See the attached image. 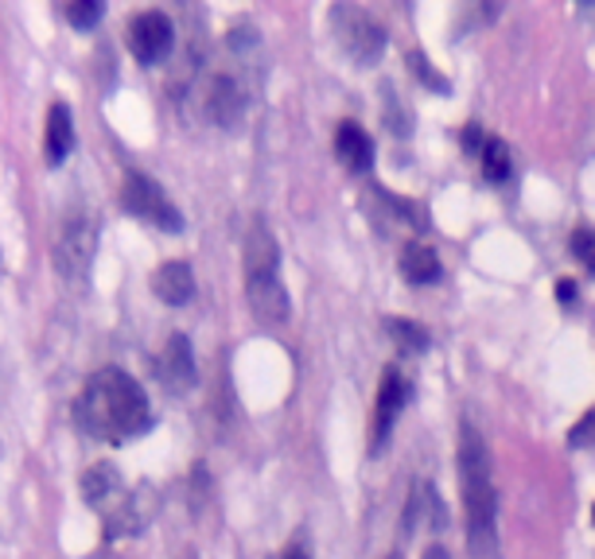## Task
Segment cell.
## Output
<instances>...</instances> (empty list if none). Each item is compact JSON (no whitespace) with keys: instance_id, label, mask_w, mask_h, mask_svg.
<instances>
[{"instance_id":"1","label":"cell","mask_w":595,"mask_h":559,"mask_svg":"<svg viewBox=\"0 0 595 559\" xmlns=\"http://www.w3.org/2000/svg\"><path fill=\"white\" fill-rule=\"evenodd\" d=\"M75 424L94 439L129 443L152 428V404L141 381L125 370H98L75 401Z\"/></svg>"},{"instance_id":"2","label":"cell","mask_w":595,"mask_h":559,"mask_svg":"<svg viewBox=\"0 0 595 559\" xmlns=\"http://www.w3.org/2000/svg\"><path fill=\"white\" fill-rule=\"evenodd\" d=\"M459 478H463V505H467V544L475 559L498 556V502L490 482V451L475 428L459 431Z\"/></svg>"},{"instance_id":"3","label":"cell","mask_w":595,"mask_h":559,"mask_svg":"<svg viewBox=\"0 0 595 559\" xmlns=\"http://www.w3.org/2000/svg\"><path fill=\"white\" fill-rule=\"evenodd\" d=\"M246 299L257 319L269 327L289 322L292 299L281 280V253H277V238L261 222L246 238Z\"/></svg>"},{"instance_id":"4","label":"cell","mask_w":595,"mask_h":559,"mask_svg":"<svg viewBox=\"0 0 595 559\" xmlns=\"http://www.w3.org/2000/svg\"><path fill=\"white\" fill-rule=\"evenodd\" d=\"M94 249H98V222L94 215H75L66 218V226L58 230L55 249H51V264H55L63 284H86L94 268Z\"/></svg>"},{"instance_id":"5","label":"cell","mask_w":595,"mask_h":559,"mask_svg":"<svg viewBox=\"0 0 595 559\" xmlns=\"http://www.w3.org/2000/svg\"><path fill=\"white\" fill-rule=\"evenodd\" d=\"M121 206L129 210L132 218H141V222L156 226V230L183 233V215L175 210V202L164 195V187H160L152 175H144V172H129V175H125Z\"/></svg>"},{"instance_id":"6","label":"cell","mask_w":595,"mask_h":559,"mask_svg":"<svg viewBox=\"0 0 595 559\" xmlns=\"http://www.w3.org/2000/svg\"><path fill=\"white\" fill-rule=\"evenodd\" d=\"M331 28H335V40L339 47L355 58L358 66H374L386 51V32L370 12L355 9V4H335L331 9Z\"/></svg>"},{"instance_id":"7","label":"cell","mask_w":595,"mask_h":559,"mask_svg":"<svg viewBox=\"0 0 595 559\" xmlns=\"http://www.w3.org/2000/svg\"><path fill=\"white\" fill-rule=\"evenodd\" d=\"M175 47V24L160 9L137 12L129 20V51L141 58L144 66H156L172 55Z\"/></svg>"},{"instance_id":"8","label":"cell","mask_w":595,"mask_h":559,"mask_svg":"<svg viewBox=\"0 0 595 559\" xmlns=\"http://www.w3.org/2000/svg\"><path fill=\"white\" fill-rule=\"evenodd\" d=\"M156 377L172 396H183V393H191V388H195L198 365H195V350H191L187 335L167 338V346L160 350V358H156Z\"/></svg>"},{"instance_id":"9","label":"cell","mask_w":595,"mask_h":559,"mask_svg":"<svg viewBox=\"0 0 595 559\" xmlns=\"http://www.w3.org/2000/svg\"><path fill=\"white\" fill-rule=\"evenodd\" d=\"M405 396H409L405 377L397 373V365H389V370L381 373L378 408H374V451H381V447H386V439H389V431H393L397 416H401V408H405Z\"/></svg>"},{"instance_id":"10","label":"cell","mask_w":595,"mask_h":559,"mask_svg":"<svg viewBox=\"0 0 595 559\" xmlns=\"http://www.w3.org/2000/svg\"><path fill=\"white\" fill-rule=\"evenodd\" d=\"M207 117L218 124V129H234L246 113V86L238 83L234 75H215L207 86Z\"/></svg>"},{"instance_id":"11","label":"cell","mask_w":595,"mask_h":559,"mask_svg":"<svg viewBox=\"0 0 595 559\" xmlns=\"http://www.w3.org/2000/svg\"><path fill=\"white\" fill-rule=\"evenodd\" d=\"M121 494H125V482L113 462H98V467H90L83 474V497L90 509L98 513L113 509V505H121Z\"/></svg>"},{"instance_id":"12","label":"cell","mask_w":595,"mask_h":559,"mask_svg":"<svg viewBox=\"0 0 595 559\" xmlns=\"http://www.w3.org/2000/svg\"><path fill=\"white\" fill-rule=\"evenodd\" d=\"M152 292H156V299H164L167 307L191 304V296H195V272H191V264L187 261L160 264L156 276H152Z\"/></svg>"},{"instance_id":"13","label":"cell","mask_w":595,"mask_h":559,"mask_svg":"<svg viewBox=\"0 0 595 559\" xmlns=\"http://www.w3.org/2000/svg\"><path fill=\"white\" fill-rule=\"evenodd\" d=\"M43 149H47V164L58 167L66 164V156L75 152V117L66 101H55L47 109V136H43Z\"/></svg>"},{"instance_id":"14","label":"cell","mask_w":595,"mask_h":559,"mask_svg":"<svg viewBox=\"0 0 595 559\" xmlns=\"http://www.w3.org/2000/svg\"><path fill=\"white\" fill-rule=\"evenodd\" d=\"M335 156L343 160V167L355 175L370 172L374 164V140L366 136V129H358L355 121H343L335 129Z\"/></svg>"},{"instance_id":"15","label":"cell","mask_w":595,"mask_h":559,"mask_svg":"<svg viewBox=\"0 0 595 559\" xmlns=\"http://www.w3.org/2000/svg\"><path fill=\"white\" fill-rule=\"evenodd\" d=\"M401 272H405L409 284H436L444 264H440L436 249L424 245V241H413V245L401 249Z\"/></svg>"},{"instance_id":"16","label":"cell","mask_w":595,"mask_h":559,"mask_svg":"<svg viewBox=\"0 0 595 559\" xmlns=\"http://www.w3.org/2000/svg\"><path fill=\"white\" fill-rule=\"evenodd\" d=\"M386 330L393 335V342L405 350V354H424L432 346V335L413 319H386Z\"/></svg>"},{"instance_id":"17","label":"cell","mask_w":595,"mask_h":559,"mask_svg":"<svg viewBox=\"0 0 595 559\" xmlns=\"http://www.w3.org/2000/svg\"><path fill=\"white\" fill-rule=\"evenodd\" d=\"M479 156H483V175H487L490 183H506L513 175V160H510V149H506L502 140H483V149H479Z\"/></svg>"},{"instance_id":"18","label":"cell","mask_w":595,"mask_h":559,"mask_svg":"<svg viewBox=\"0 0 595 559\" xmlns=\"http://www.w3.org/2000/svg\"><path fill=\"white\" fill-rule=\"evenodd\" d=\"M101 17H106V4H101V0H75V4H66V20H71V28H78V32H90Z\"/></svg>"},{"instance_id":"19","label":"cell","mask_w":595,"mask_h":559,"mask_svg":"<svg viewBox=\"0 0 595 559\" xmlns=\"http://www.w3.org/2000/svg\"><path fill=\"white\" fill-rule=\"evenodd\" d=\"M572 256H576V261L595 276V230H576V233H572Z\"/></svg>"},{"instance_id":"20","label":"cell","mask_w":595,"mask_h":559,"mask_svg":"<svg viewBox=\"0 0 595 559\" xmlns=\"http://www.w3.org/2000/svg\"><path fill=\"white\" fill-rule=\"evenodd\" d=\"M409 66H413L416 78H421L424 86H432V90L447 94V78H440L436 70H432V66H429V58H424V55H409Z\"/></svg>"},{"instance_id":"21","label":"cell","mask_w":595,"mask_h":559,"mask_svg":"<svg viewBox=\"0 0 595 559\" xmlns=\"http://www.w3.org/2000/svg\"><path fill=\"white\" fill-rule=\"evenodd\" d=\"M569 447H576V451L580 447H595V408L569 431Z\"/></svg>"},{"instance_id":"22","label":"cell","mask_w":595,"mask_h":559,"mask_svg":"<svg viewBox=\"0 0 595 559\" xmlns=\"http://www.w3.org/2000/svg\"><path fill=\"white\" fill-rule=\"evenodd\" d=\"M281 559H312V556H307L304 544H289V548L281 551Z\"/></svg>"},{"instance_id":"23","label":"cell","mask_w":595,"mask_h":559,"mask_svg":"<svg viewBox=\"0 0 595 559\" xmlns=\"http://www.w3.org/2000/svg\"><path fill=\"white\" fill-rule=\"evenodd\" d=\"M424 559H444V551L436 548V551H432V556H424Z\"/></svg>"},{"instance_id":"24","label":"cell","mask_w":595,"mask_h":559,"mask_svg":"<svg viewBox=\"0 0 595 559\" xmlns=\"http://www.w3.org/2000/svg\"><path fill=\"white\" fill-rule=\"evenodd\" d=\"M386 559H401V556H397V551H393V556H386Z\"/></svg>"},{"instance_id":"25","label":"cell","mask_w":595,"mask_h":559,"mask_svg":"<svg viewBox=\"0 0 595 559\" xmlns=\"http://www.w3.org/2000/svg\"><path fill=\"white\" fill-rule=\"evenodd\" d=\"M183 559H195V556H191V551H187V556H183Z\"/></svg>"},{"instance_id":"26","label":"cell","mask_w":595,"mask_h":559,"mask_svg":"<svg viewBox=\"0 0 595 559\" xmlns=\"http://www.w3.org/2000/svg\"><path fill=\"white\" fill-rule=\"evenodd\" d=\"M592 517H595V509H592Z\"/></svg>"}]
</instances>
